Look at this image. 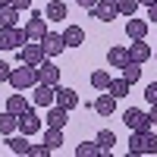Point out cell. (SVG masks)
Masks as SVG:
<instances>
[{
	"instance_id": "cell-1",
	"label": "cell",
	"mask_w": 157,
	"mask_h": 157,
	"mask_svg": "<svg viewBox=\"0 0 157 157\" xmlns=\"http://www.w3.org/2000/svg\"><path fill=\"white\" fill-rule=\"evenodd\" d=\"M148 154H157V135L151 129L132 132L129 135V157H148Z\"/></svg>"
},
{
	"instance_id": "cell-2",
	"label": "cell",
	"mask_w": 157,
	"mask_h": 157,
	"mask_svg": "<svg viewBox=\"0 0 157 157\" xmlns=\"http://www.w3.org/2000/svg\"><path fill=\"white\" fill-rule=\"evenodd\" d=\"M10 85L16 88V91L35 88V85H38V69L29 66V63H19V66H13V72H10Z\"/></svg>"
},
{
	"instance_id": "cell-3",
	"label": "cell",
	"mask_w": 157,
	"mask_h": 157,
	"mask_svg": "<svg viewBox=\"0 0 157 157\" xmlns=\"http://www.w3.org/2000/svg\"><path fill=\"white\" fill-rule=\"evenodd\" d=\"M25 41H29L25 29H16V25H6V29H0V50H19Z\"/></svg>"
},
{
	"instance_id": "cell-4",
	"label": "cell",
	"mask_w": 157,
	"mask_h": 157,
	"mask_svg": "<svg viewBox=\"0 0 157 157\" xmlns=\"http://www.w3.org/2000/svg\"><path fill=\"white\" fill-rule=\"evenodd\" d=\"M19 60L22 63H29V66H38V63H44L47 60V54H44V44L41 41H25L22 47H19Z\"/></svg>"
},
{
	"instance_id": "cell-5",
	"label": "cell",
	"mask_w": 157,
	"mask_h": 157,
	"mask_svg": "<svg viewBox=\"0 0 157 157\" xmlns=\"http://www.w3.org/2000/svg\"><path fill=\"white\" fill-rule=\"evenodd\" d=\"M123 123L132 129V132H145V129H151V126H154V123H151V116H148L145 110H135V107L123 113Z\"/></svg>"
},
{
	"instance_id": "cell-6",
	"label": "cell",
	"mask_w": 157,
	"mask_h": 157,
	"mask_svg": "<svg viewBox=\"0 0 157 157\" xmlns=\"http://www.w3.org/2000/svg\"><path fill=\"white\" fill-rule=\"evenodd\" d=\"M44 19H47L44 13H35V10H32V19L22 25V29H25V35H29L32 41H41V38L47 35V22H44Z\"/></svg>"
},
{
	"instance_id": "cell-7",
	"label": "cell",
	"mask_w": 157,
	"mask_h": 157,
	"mask_svg": "<svg viewBox=\"0 0 157 157\" xmlns=\"http://www.w3.org/2000/svg\"><path fill=\"white\" fill-rule=\"evenodd\" d=\"M35 69H38V82H44V85H54V88L60 85V69H57V63L50 60V57H47L44 63H38Z\"/></svg>"
},
{
	"instance_id": "cell-8",
	"label": "cell",
	"mask_w": 157,
	"mask_h": 157,
	"mask_svg": "<svg viewBox=\"0 0 157 157\" xmlns=\"http://www.w3.org/2000/svg\"><path fill=\"white\" fill-rule=\"evenodd\" d=\"M32 101L38 104V107H50V104H57V88L38 82V85L32 88Z\"/></svg>"
},
{
	"instance_id": "cell-9",
	"label": "cell",
	"mask_w": 157,
	"mask_h": 157,
	"mask_svg": "<svg viewBox=\"0 0 157 157\" xmlns=\"http://www.w3.org/2000/svg\"><path fill=\"white\" fill-rule=\"evenodd\" d=\"M91 16H94L98 22H113L116 16H120V10H116L113 0H98L94 10H91Z\"/></svg>"
},
{
	"instance_id": "cell-10",
	"label": "cell",
	"mask_w": 157,
	"mask_h": 157,
	"mask_svg": "<svg viewBox=\"0 0 157 157\" xmlns=\"http://www.w3.org/2000/svg\"><path fill=\"white\" fill-rule=\"evenodd\" d=\"M41 44H44V54L54 60V57H60L63 50H66V41H63V35H57V32H47L44 38H41Z\"/></svg>"
},
{
	"instance_id": "cell-11",
	"label": "cell",
	"mask_w": 157,
	"mask_h": 157,
	"mask_svg": "<svg viewBox=\"0 0 157 157\" xmlns=\"http://www.w3.org/2000/svg\"><path fill=\"white\" fill-rule=\"evenodd\" d=\"M151 57H154V50H151L148 41H132V44H129V60H135V63H148Z\"/></svg>"
},
{
	"instance_id": "cell-12",
	"label": "cell",
	"mask_w": 157,
	"mask_h": 157,
	"mask_svg": "<svg viewBox=\"0 0 157 157\" xmlns=\"http://www.w3.org/2000/svg\"><path fill=\"white\" fill-rule=\"evenodd\" d=\"M57 104L66 110H75L78 107V91L75 88H66V85H57Z\"/></svg>"
},
{
	"instance_id": "cell-13",
	"label": "cell",
	"mask_w": 157,
	"mask_h": 157,
	"mask_svg": "<svg viewBox=\"0 0 157 157\" xmlns=\"http://www.w3.org/2000/svg\"><path fill=\"white\" fill-rule=\"evenodd\" d=\"M126 35H129V41H145V38H148V22L132 16L126 22Z\"/></svg>"
},
{
	"instance_id": "cell-14",
	"label": "cell",
	"mask_w": 157,
	"mask_h": 157,
	"mask_svg": "<svg viewBox=\"0 0 157 157\" xmlns=\"http://www.w3.org/2000/svg\"><path fill=\"white\" fill-rule=\"evenodd\" d=\"M38 129H41V120H38V113H35V110H25V113L19 116V132H22V135H35Z\"/></svg>"
},
{
	"instance_id": "cell-15",
	"label": "cell",
	"mask_w": 157,
	"mask_h": 157,
	"mask_svg": "<svg viewBox=\"0 0 157 157\" xmlns=\"http://www.w3.org/2000/svg\"><path fill=\"white\" fill-rule=\"evenodd\" d=\"M91 107H94L98 116H110V113L116 110V98L110 94V91H104V94H98V101L91 104Z\"/></svg>"
},
{
	"instance_id": "cell-16",
	"label": "cell",
	"mask_w": 157,
	"mask_h": 157,
	"mask_svg": "<svg viewBox=\"0 0 157 157\" xmlns=\"http://www.w3.org/2000/svg\"><path fill=\"white\" fill-rule=\"evenodd\" d=\"M16 132H19V116L10 113V110H3V113H0V135L10 138V135H16Z\"/></svg>"
},
{
	"instance_id": "cell-17",
	"label": "cell",
	"mask_w": 157,
	"mask_h": 157,
	"mask_svg": "<svg viewBox=\"0 0 157 157\" xmlns=\"http://www.w3.org/2000/svg\"><path fill=\"white\" fill-rule=\"evenodd\" d=\"M66 123H69V110H66V107H60V104H50L47 126H54V129H63Z\"/></svg>"
},
{
	"instance_id": "cell-18",
	"label": "cell",
	"mask_w": 157,
	"mask_h": 157,
	"mask_svg": "<svg viewBox=\"0 0 157 157\" xmlns=\"http://www.w3.org/2000/svg\"><path fill=\"white\" fill-rule=\"evenodd\" d=\"M107 63H110V69H123L129 63V47H110L107 50Z\"/></svg>"
},
{
	"instance_id": "cell-19",
	"label": "cell",
	"mask_w": 157,
	"mask_h": 157,
	"mask_svg": "<svg viewBox=\"0 0 157 157\" xmlns=\"http://www.w3.org/2000/svg\"><path fill=\"white\" fill-rule=\"evenodd\" d=\"M10 151L13 154H19V157H29L32 154V145H29V135H10Z\"/></svg>"
},
{
	"instance_id": "cell-20",
	"label": "cell",
	"mask_w": 157,
	"mask_h": 157,
	"mask_svg": "<svg viewBox=\"0 0 157 157\" xmlns=\"http://www.w3.org/2000/svg\"><path fill=\"white\" fill-rule=\"evenodd\" d=\"M63 41H66V47H82V44H85V32H82V25H69V29L63 32Z\"/></svg>"
},
{
	"instance_id": "cell-21",
	"label": "cell",
	"mask_w": 157,
	"mask_h": 157,
	"mask_svg": "<svg viewBox=\"0 0 157 157\" xmlns=\"http://www.w3.org/2000/svg\"><path fill=\"white\" fill-rule=\"evenodd\" d=\"M6 110H10V113H16V116H22L25 110H32V104L25 101V94H10V101H6Z\"/></svg>"
},
{
	"instance_id": "cell-22",
	"label": "cell",
	"mask_w": 157,
	"mask_h": 157,
	"mask_svg": "<svg viewBox=\"0 0 157 157\" xmlns=\"http://www.w3.org/2000/svg\"><path fill=\"white\" fill-rule=\"evenodd\" d=\"M110 72L107 69H94V72H91V88H94V91H107L110 88Z\"/></svg>"
},
{
	"instance_id": "cell-23",
	"label": "cell",
	"mask_w": 157,
	"mask_h": 157,
	"mask_svg": "<svg viewBox=\"0 0 157 157\" xmlns=\"http://www.w3.org/2000/svg\"><path fill=\"white\" fill-rule=\"evenodd\" d=\"M104 151H101V145L98 141H78L75 145V157H101Z\"/></svg>"
},
{
	"instance_id": "cell-24",
	"label": "cell",
	"mask_w": 157,
	"mask_h": 157,
	"mask_svg": "<svg viewBox=\"0 0 157 157\" xmlns=\"http://www.w3.org/2000/svg\"><path fill=\"white\" fill-rule=\"evenodd\" d=\"M44 16L47 19H66V3H63V0H50V3L44 6Z\"/></svg>"
},
{
	"instance_id": "cell-25",
	"label": "cell",
	"mask_w": 157,
	"mask_h": 157,
	"mask_svg": "<svg viewBox=\"0 0 157 157\" xmlns=\"http://www.w3.org/2000/svg\"><path fill=\"white\" fill-rule=\"evenodd\" d=\"M44 145H47L50 151H60V145H63V129L47 126V132H44Z\"/></svg>"
},
{
	"instance_id": "cell-26",
	"label": "cell",
	"mask_w": 157,
	"mask_h": 157,
	"mask_svg": "<svg viewBox=\"0 0 157 157\" xmlns=\"http://www.w3.org/2000/svg\"><path fill=\"white\" fill-rule=\"evenodd\" d=\"M19 22V10L16 6H0V29H6V25H16Z\"/></svg>"
},
{
	"instance_id": "cell-27",
	"label": "cell",
	"mask_w": 157,
	"mask_h": 157,
	"mask_svg": "<svg viewBox=\"0 0 157 157\" xmlns=\"http://www.w3.org/2000/svg\"><path fill=\"white\" fill-rule=\"evenodd\" d=\"M123 78H126L129 85H135L138 78H141V63H135V60H129L126 66H123Z\"/></svg>"
},
{
	"instance_id": "cell-28",
	"label": "cell",
	"mask_w": 157,
	"mask_h": 157,
	"mask_svg": "<svg viewBox=\"0 0 157 157\" xmlns=\"http://www.w3.org/2000/svg\"><path fill=\"white\" fill-rule=\"evenodd\" d=\"M94 141H98V145H101V151H104V154H110V151H113V145H116V135L110 132V129H101V132H98V138H94Z\"/></svg>"
},
{
	"instance_id": "cell-29",
	"label": "cell",
	"mask_w": 157,
	"mask_h": 157,
	"mask_svg": "<svg viewBox=\"0 0 157 157\" xmlns=\"http://www.w3.org/2000/svg\"><path fill=\"white\" fill-rule=\"evenodd\" d=\"M129 88H132V85H129L126 78H110V88H107V91H110L116 101H120V98H126V94H129Z\"/></svg>"
},
{
	"instance_id": "cell-30",
	"label": "cell",
	"mask_w": 157,
	"mask_h": 157,
	"mask_svg": "<svg viewBox=\"0 0 157 157\" xmlns=\"http://www.w3.org/2000/svg\"><path fill=\"white\" fill-rule=\"evenodd\" d=\"M138 6H141L138 0H116V10H120L123 16H129V19H132L135 13H138Z\"/></svg>"
},
{
	"instance_id": "cell-31",
	"label": "cell",
	"mask_w": 157,
	"mask_h": 157,
	"mask_svg": "<svg viewBox=\"0 0 157 157\" xmlns=\"http://www.w3.org/2000/svg\"><path fill=\"white\" fill-rule=\"evenodd\" d=\"M54 151H50L47 145H32V157H50Z\"/></svg>"
},
{
	"instance_id": "cell-32",
	"label": "cell",
	"mask_w": 157,
	"mask_h": 157,
	"mask_svg": "<svg viewBox=\"0 0 157 157\" xmlns=\"http://www.w3.org/2000/svg\"><path fill=\"white\" fill-rule=\"evenodd\" d=\"M10 72H13V66L0 60V85H3V82H10Z\"/></svg>"
},
{
	"instance_id": "cell-33",
	"label": "cell",
	"mask_w": 157,
	"mask_h": 157,
	"mask_svg": "<svg viewBox=\"0 0 157 157\" xmlns=\"http://www.w3.org/2000/svg\"><path fill=\"white\" fill-rule=\"evenodd\" d=\"M145 98H148V104H157V82H151L145 88Z\"/></svg>"
},
{
	"instance_id": "cell-34",
	"label": "cell",
	"mask_w": 157,
	"mask_h": 157,
	"mask_svg": "<svg viewBox=\"0 0 157 157\" xmlns=\"http://www.w3.org/2000/svg\"><path fill=\"white\" fill-rule=\"evenodd\" d=\"M10 6H16V10L22 13V10H29V6H32V0H10Z\"/></svg>"
},
{
	"instance_id": "cell-35",
	"label": "cell",
	"mask_w": 157,
	"mask_h": 157,
	"mask_svg": "<svg viewBox=\"0 0 157 157\" xmlns=\"http://www.w3.org/2000/svg\"><path fill=\"white\" fill-rule=\"evenodd\" d=\"M75 3L82 6V10H88V13H91V10H94V3H98V0H75Z\"/></svg>"
},
{
	"instance_id": "cell-36",
	"label": "cell",
	"mask_w": 157,
	"mask_h": 157,
	"mask_svg": "<svg viewBox=\"0 0 157 157\" xmlns=\"http://www.w3.org/2000/svg\"><path fill=\"white\" fill-rule=\"evenodd\" d=\"M148 19L157 25V3H151V6H148Z\"/></svg>"
},
{
	"instance_id": "cell-37",
	"label": "cell",
	"mask_w": 157,
	"mask_h": 157,
	"mask_svg": "<svg viewBox=\"0 0 157 157\" xmlns=\"http://www.w3.org/2000/svg\"><path fill=\"white\" fill-rule=\"evenodd\" d=\"M148 116H151V123H157V104H151V110H148Z\"/></svg>"
},
{
	"instance_id": "cell-38",
	"label": "cell",
	"mask_w": 157,
	"mask_h": 157,
	"mask_svg": "<svg viewBox=\"0 0 157 157\" xmlns=\"http://www.w3.org/2000/svg\"><path fill=\"white\" fill-rule=\"evenodd\" d=\"M138 3H141V6H151V3H157V0H138Z\"/></svg>"
},
{
	"instance_id": "cell-39",
	"label": "cell",
	"mask_w": 157,
	"mask_h": 157,
	"mask_svg": "<svg viewBox=\"0 0 157 157\" xmlns=\"http://www.w3.org/2000/svg\"><path fill=\"white\" fill-rule=\"evenodd\" d=\"M6 3H10V0H0V6H6Z\"/></svg>"
},
{
	"instance_id": "cell-40",
	"label": "cell",
	"mask_w": 157,
	"mask_h": 157,
	"mask_svg": "<svg viewBox=\"0 0 157 157\" xmlns=\"http://www.w3.org/2000/svg\"><path fill=\"white\" fill-rule=\"evenodd\" d=\"M113 3H116V0H113Z\"/></svg>"
}]
</instances>
